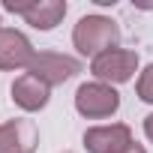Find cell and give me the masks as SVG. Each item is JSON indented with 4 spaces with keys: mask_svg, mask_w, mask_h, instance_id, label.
Instances as JSON below:
<instances>
[{
    "mask_svg": "<svg viewBox=\"0 0 153 153\" xmlns=\"http://www.w3.org/2000/svg\"><path fill=\"white\" fill-rule=\"evenodd\" d=\"M6 12L21 15L24 24H30L33 30H54L63 18H66V0H6L3 3Z\"/></svg>",
    "mask_w": 153,
    "mask_h": 153,
    "instance_id": "4",
    "label": "cell"
},
{
    "mask_svg": "<svg viewBox=\"0 0 153 153\" xmlns=\"http://www.w3.org/2000/svg\"><path fill=\"white\" fill-rule=\"evenodd\" d=\"M141 60H138V51L132 48H111V51H102L99 57L90 60V75L93 81H102V84H126L135 78Z\"/></svg>",
    "mask_w": 153,
    "mask_h": 153,
    "instance_id": "3",
    "label": "cell"
},
{
    "mask_svg": "<svg viewBox=\"0 0 153 153\" xmlns=\"http://www.w3.org/2000/svg\"><path fill=\"white\" fill-rule=\"evenodd\" d=\"M135 96L147 105H153V63H147L141 72H138V78H135Z\"/></svg>",
    "mask_w": 153,
    "mask_h": 153,
    "instance_id": "10",
    "label": "cell"
},
{
    "mask_svg": "<svg viewBox=\"0 0 153 153\" xmlns=\"http://www.w3.org/2000/svg\"><path fill=\"white\" fill-rule=\"evenodd\" d=\"M60 153H75V150H60Z\"/></svg>",
    "mask_w": 153,
    "mask_h": 153,
    "instance_id": "13",
    "label": "cell"
},
{
    "mask_svg": "<svg viewBox=\"0 0 153 153\" xmlns=\"http://www.w3.org/2000/svg\"><path fill=\"white\" fill-rule=\"evenodd\" d=\"M72 48L81 57H99L102 51L120 48V24L108 15H81L78 24L72 27Z\"/></svg>",
    "mask_w": 153,
    "mask_h": 153,
    "instance_id": "1",
    "label": "cell"
},
{
    "mask_svg": "<svg viewBox=\"0 0 153 153\" xmlns=\"http://www.w3.org/2000/svg\"><path fill=\"white\" fill-rule=\"evenodd\" d=\"M39 147V129L33 120H6L0 123V153H33Z\"/></svg>",
    "mask_w": 153,
    "mask_h": 153,
    "instance_id": "9",
    "label": "cell"
},
{
    "mask_svg": "<svg viewBox=\"0 0 153 153\" xmlns=\"http://www.w3.org/2000/svg\"><path fill=\"white\" fill-rule=\"evenodd\" d=\"M0 30H3V24H0Z\"/></svg>",
    "mask_w": 153,
    "mask_h": 153,
    "instance_id": "14",
    "label": "cell"
},
{
    "mask_svg": "<svg viewBox=\"0 0 153 153\" xmlns=\"http://www.w3.org/2000/svg\"><path fill=\"white\" fill-rule=\"evenodd\" d=\"M81 141H84V150L87 153H114L123 144L135 141V135H132V126L129 123H99V126L84 129V138Z\"/></svg>",
    "mask_w": 153,
    "mask_h": 153,
    "instance_id": "7",
    "label": "cell"
},
{
    "mask_svg": "<svg viewBox=\"0 0 153 153\" xmlns=\"http://www.w3.org/2000/svg\"><path fill=\"white\" fill-rule=\"evenodd\" d=\"M84 66L78 57L72 54H60V51H36L33 63H30V75H36L39 81H45L48 87H60L66 81H72Z\"/></svg>",
    "mask_w": 153,
    "mask_h": 153,
    "instance_id": "5",
    "label": "cell"
},
{
    "mask_svg": "<svg viewBox=\"0 0 153 153\" xmlns=\"http://www.w3.org/2000/svg\"><path fill=\"white\" fill-rule=\"evenodd\" d=\"M33 57H36V48L24 30H18V27L0 30V72H15V69L27 72Z\"/></svg>",
    "mask_w": 153,
    "mask_h": 153,
    "instance_id": "6",
    "label": "cell"
},
{
    "mask_svg": "<svg viewBox=\"0 0 153 153\" xmlns=\"http://www.w3.org/2000/svg\"><path fill=\"white\" fill-rule=\"evenodd\" d=\"M114 153H147V147L144 144H138V141H129V144H123L120 150H114Z\"/></svg>",
    "mask_w": 153,
    "mask_h": 153,
    "instance_id": "11",
    "label": "cell"
},
{
    "mask_svg": "<svg viewBox=\"0 0 153 153\" xmlns=\"http://www.w3.org/2000/svg\"><path fill=\"white\" fill-rule=\"evenodd\" d=\"M72 102H75V111H78L84 120H108V117H114L120 111V93H117V87L102 84V81H84V84H78Z\"/></svg>",
    "mask_w": 153,
    "mask_h": 153,
    "instance_id": "2",
    "label": "cell"
},
{
    "mask_svg": "<svg viewBox=\"0 0 153 153\" xmlns=\"http://www.w3.org/2000/svg\"><path fill=\"white\" fill-rule=\"evenodd\" d=\"M141 129H144V138H147V141L153 144V111H150V114L144 117V123H141Z\"/></svg>",
    "mask_w": 153,
    "mask_h": 153,
    "instance_id": "12",
    "label": "cell"
},
{
    "mask_svg": "<svg viewBox=\"0 0 153 153\" xmlns=\"http://www.w3.org/2000/svg\"><path fill=\"white\" fill-rule=\"evenodd\" d=\"M9 93H12V102L27 114H36V111L48 108V102H51V87L45 81H39L36 75H30V72L18 75L12 81V87H9Z\"/></svg>",
    "mask_w": 153,
    "mask_h": 153,
    "instance_id": "8",
    "label": "cell"
}]
</instances>
